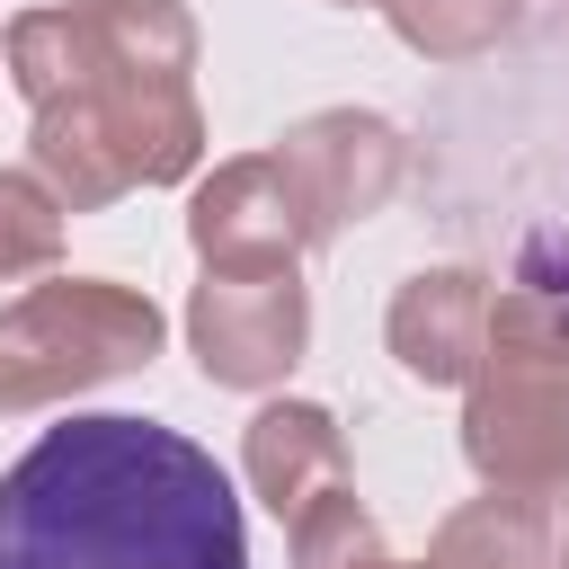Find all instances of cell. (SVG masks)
<instances>
[{"instance_id":"8992f818","label":"cell","mask_w":569,"mask_h":569,"mask_svg":"<svg viewBox=\"0 0 569 569\" xmlns=\"http://www.w3.org/2000/svg\"><path fill=\"white\" fill-rule=\"evenodd\" d=\"M276 160H284V178H293V196H302L320 249H329L347 222L382 213V204L400 196V178H409L400 124H382V116H365V107H320V116L284 124Z\"/></svg>"},{"instance_id":"5bb4252c","label":"cell","mask_w":569,"mask_h":569,"mask_svg":"<svg viewBox=\"0 0 569 569\" xmlns=\"http://www.w3.org/2000/svg\"><path fill=\"white\" fill-rule=\"evenodd\" d=\"M516 276H533V284L569 293V213H560V222H542V231L525 240V267H516Z\"/></svg>"},{"instance_id":"8fae6325","label":"cell","mask_w":569,"mask_h":569,"mask_svg":"<svg viewBox=\"0 0 569 569\" xmlns=\"http://www.w3.org/2000/svg\"><path fill=\"white\" fill-rule=\"evenodd\" d=\"M516 9H525V0H382L391 36H400L409 53H427V62H471V53H489V44L516 27Z\"/></svg>"},{"instance_id":"4fadbf2b","label":"cell","mask_w":569,"mask_h":569,"mask_svg":"<svg viewBox=\"0 0 569 569\" xmlns=\"http://www.w3.org/2000/svg\"><path fill=\"white\" fill-rule=\"evenodd\" d=\"M293 569H391L382 525L356 507V489H329L293 516Z\"/></svg>"},{"instance_id":"5b68a950","label":"cell","mask_w":569,"mask_h":569,"mask_svg":"<svg viewBox=\"0 0 569 569\" xmlns=\"http://www.w3.org/2000/svg\"><path fill=\"white\" fill-rule=\"evenodd\" d=\"M187 347L204 365V382L222 391H276L302 347H311V284L302 267L284 276H213L187 293Z\"/></svg>"},{"instance_id":"3957f363","label":"cell","mask_w":569,"mask_h":569,"mask_svg":"<svg viewBox=\"0 0 569 569\" xmlns=\"http://www.w3.org/2000/svg\"><path fill=\"white\" fill-rule=\"evenodd\" d=\"M169 320L151 293L116 276H44L0 302V418L80 400L116 373H142L160 356Z\"/></svg>"},{"instance_id":"277c9868","label":"cell","mask_w":569,"mask_h":569,"mask_svg":"<svg viewBox=\"0 0 569 569\" xmlns=\"http://www.w3.org/2000/svg\"><path fill=\"white\" fill-rule=\"evenodd\" d=\"M462 462L507 498H569V373L480 365L462 400Z\"/></svg>"},{"instance_id":"7a4b0ae2","label":"cell","mask_w":569,"mask_h":569,"mask_svg":"<svg viewBox=\"0 0 569 569\" xmlns=\"http://www.w3.org/2000/svg\"><path fill=\"white\" fill-rule=\"evenodd\" d=\"M0 569H249V533L196 436L71 418L0 471Z\"/></svg>"},{"instance_id":"9c48e42d","label":"cell","mask_w":569,"mask_h":569,"mask_svg":"<svg viewBox=\"0 0 569 569\" xmlns=\"http://www.w3.org/2000/svg\"><path fill=\"white\" fill-rule=\"evenodd\" d=\"M240 471H249V498L293 533V516L329 489H347V436L320 400H267L240 436Z\"/></svg>"},{"instance_id":"9a60e30c","label":"cell","mask_w":569,"mask_h":569,"mask_svg":"<svg viewBox=\"0 0 569 569\" xmlns=\"http://www.w3.org/2000/svg\"><path fill=\"white\" fill-rule=\"evenodd\" d=\"M338 9H382V0H338Z\"/></svg>"},{"instance_id":"e0dca14e","label":"cell","mask_w":569,"mask_h":569,"mask_svg":"<svg viewBox=\"0 0 569 569\" xmlns=\"http://www.w3.org/2000/svg\"><path fill=\"white\" fill-rule=\"evenodd\" d=\"M560 569H569V542H560Z\"/></svg>"},{"instance_id":"30bf717a","label":"cell","mask_w":569,"mask_h":569,"mask_svg":"<svg viewBox=\"0 0 569 569\" xmlns=\"http://www.w3.org/2000/svg\"><path fill=\"white\" fill-rule=\"evenodd\" d=\"M427 560L436 569H560V542H551V516L533 498L489 489V498H471V507H453L436 525Z\"/></svg>"},{"instance_id":"52a82bcc","label":"cell","mask_w":569,"mask_h":569,"mask_svg":"<svg viewBox=\"0 0 569 569\" xmlns=\"http://www.w3.org/2000/svg\"><path fill=\"white\" fill-rule=\"evenodd\" d=\"M187 240L213 276H284L302 267L320 240H311V213L284 178L276 151H249V160H222L196 196H187Z\"/></svg>"},{"instance_id":"2e32d148","label":"cell","mask_w":569,"mask_h":569,"mask_svg":"<svg viewBox=\"0 0 569 569\" xmlns=\"http://www.w3.org/2000/svg\"><path fill=\"white\" fill-rule=\"evenodd\" d=\"M391 569H400V560H391ZM418 569H436V560H418Z\"/></svg>"},{"instance_id":"7c38bea8","label":"cell","mask_w":569,"mask_h":569,"mask_svg":"<svg viewBox=\"0 0 569 569\" xmlns=\"http://www.w3.org/2000/svg\"><path fill=\"white\" fill-rule=\"evenodd\" d=\"M62 196L36 178V169H9L0 160V284H18V276H44L53 258H62Z\"/></svg>"},{"instance_id":"6da1fadb","label":"cell","mask_w":569,"mask_h":569,"mask_svg":"<svg viewBox=\"0 0 569 569\" xmlns=\"http://www.w3.org/2000/svg\"><path fill=\"white\" fill-rule=\"evenodd\" d=\"M9 80L36 107L27 169L98 213L133 187H178L204 160L187 0H53L9 18Z\"/></svg>"},{"instance_id":"ba28073f","label":"cell","mask_w":569,"mask_h":569,"mask_svg":"<svg viewBox=\"0 0 569 569\" xmlns=\"http://www.w3.org/2000/svg\"><path fill=\"white\" fill-rule=\"evenodd\" d=\"M489 302H498V284L480 267H418L382 311L400 373L427 391H471V373L489 365Z\"/></svg>"}]
</instances>
